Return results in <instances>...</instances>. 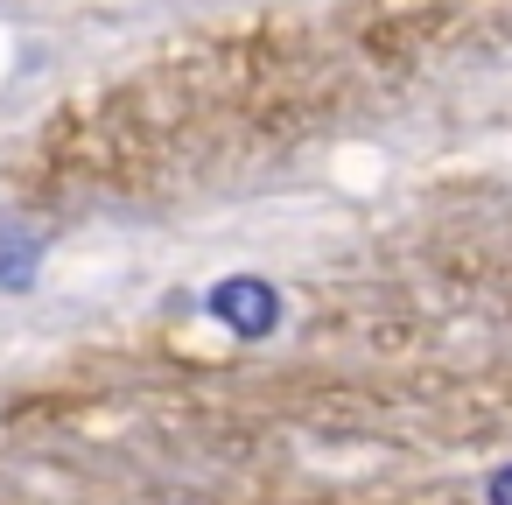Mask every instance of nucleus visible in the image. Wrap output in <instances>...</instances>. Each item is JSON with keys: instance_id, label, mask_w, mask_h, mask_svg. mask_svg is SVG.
<instances>
[{"instance_id": "obj_3", "label": "nucleus", "mask_w": 512, "mask_h": 505, "mask_svg": "<svg viewBox=\"0 0 512 505\" xmlns=\"http://www.w3.org/2000/svg\"><path fill=\"white\" fill-rule=\"evenodd\" d=\"M484 505H512V463H498V470L484 477Z\"/></svg>"}, {"instance_id": "obj_1", "label": "nucleus", "mask_w": 512, "mask_h": 505, "mask_svg": "<svg viewBox=\"0 0 512 505\" xmlns=\"http://www.w3.org/2000/svg\"><path fill=\"white\" fill-rule=\"evenodd\" d=\"M204 309H211V323H225V330L246 337V344H260V337L281 330V295H274V281H260V274H225V281L204 295Z\"/></svg>"}, {"instance_id": "obj_2", "label": "nucleus", "mask_w": 512, "mask_h": 505, "mask_svg": "<svg viewBox=\"0 0 512 505\" xmlns=\"http://www.w3.org/2000/svg\"><path fill=\"white\" fill-rule=\"evenodd\" d=\"M36 267H43V232H29V225H0V288H8V295L36 288Z\"/></svg>"}]
</instances>
